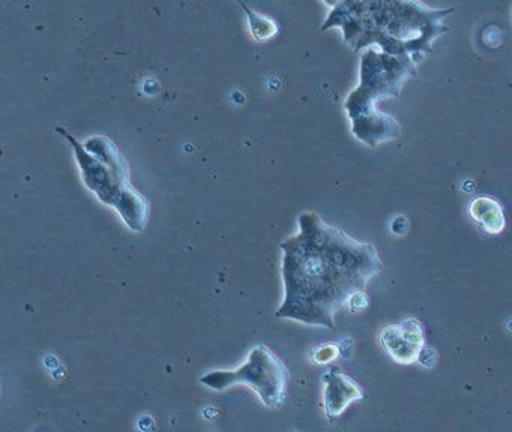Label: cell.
I'll return each mask as SVG.
<instances>
[{
    "instance_id": "6da1fadb",
    "label": "cell",
    "mask_w": 512,
    "mask_h": 432,
    "mask_svg": "<svg viewBox=\"0 0 512 432\" xmlns=\"http://www.w3.org/2000/svg\"><path fill=\"white\" fill-rule=\"evenodd\" d=\"M283 302L275 315L308 326L335 327V314L383 269L376 246L326 224L316 212L280 245Z\"/></svg>"
},
{
    "instance_id": "7a4b0ae2",
    "label": "cell",
    "mask_w": 512,
    "mask_h": 432,
    "mask_svg": "<svg viewBox=\"0 0 512 432\" xmlns=\"http://www.w3.org/2000/svg\"><path fill=\"white\" fill-rule=\"evenodd\" d=\"M329 8L323 30L340 29L353 51L379 48L422 62L437 38L448 32L454 8H431L421 0H323Z\"/></svg>"
},
{
    "instance_id": "3957f363",
    "label": "cell",
    "mask_w": 512,
    "mask_h": 432,
    "mask_svg": "<svg viewBox=\"0 0 512 432\" xmlns=\"http://www.w3.org/2000/svg\"><path fill=\"white\" fill-rule=\"evenodd\" d=\"M418 62L410 56H392L374 47L364 50L359 84L344 101L352 134L365 146L376 147L395 140L401 126L377 108V102L400 95L407 80L415 77Z\"/></svg>"
},
{
    "instance_id": "277c9868",
    "label": "cell",
    "mask_w": 512,
    "mask_h": 432,
    "mask_svg": "<svg viewBox=\"0 0 512 432\" xmlns=\"http://www.w3.org/2000/svg\"><path fill=\"white\" fill-rule=\"evenodd\" d=\"M56 131L64 135L76 155L85 185L101 203L113 207L133 231L145 230L149 218V203L130 182L127 161L110 138H88L80 143L65 128Z\"/></svg>"
},
{
    "instance_id": "5b68a950",
    "label": "cell",
    "mask_w": 512,
    "mask_h": 432,
    "mask_svg": "<svg viewBox=\"0 0 512 432\" xmlns=\"http://www.w3.org/2000/svg\"><path fill=\"white\" fill-rule=\"evenodd\" d=\"M200 381L212 390L244 384L257 393L266 407L278 408L286 401L289 371L277 354L265 345H259L238 368L208 372Z\"/></svg>"
},
{
    "instance_id": "8992f818",
    "label": "cell",
    "mask_w": 512,
    "mask_h": 432,
    "mask_svg": "<svg viewBox=\"0 0 512 432\" xmlns=\"http://www.w3.org/2000/svg\"><path fill=\"white\" fill-rule=\"evenodd\" d=\"M379 339L389 357L401 365L418 362L425 348L424 327L415 317L383 327Z\"/></svg>"
},
{
    "instance_id": "52a82bcc",
    "label": "cell",
    "mask_w": 512,
    "mask_h": 432,
    "mask_svg": "<svg viewBox=\"0 0 512 432\" xmlns=\"http://www.w3.org/2000/svg\"><path fill=\"white\" fill-rule=\"evenodd\" d=\"M365 398L364 390L349 375L332 369L325 375V390H323V402H325L326 416L329 419L341 416L352 402Z\"/></svg>"
},
{
    "instance_id": "ba28073f",
    "label": "cell",
    "mask_w": 512,
    "mask_h": 432,
    "mask_svg": "<svg viewBox=\"0 0 512 432\" xmlns=\"http://www.w3.org/2000/svg\"><path fill=\"white\" fill-rule=\"evenodd\" d=\"M469 215L488 234H500L506 225L502 206L491 197H478L470 201Z\"/></svg>"
},
{
    "instance_id": "9c48e42d",
    "label": "cell",
    "mask_w": 512,
    "mask_h": 432,
    "mask_svg": "<svg viewBox=\"0 0 512 432\" xmlns=\"http://www.w3.org/2000/svg\"><path fill=\"white\" fill-rule=\"evenodd\" d=\"M340 356V348L337 345H325V347H320L319 350L314 353V360L317 363H329L332 360L337 359Z\"/></svg>"
},
{
    "instance_id": "30bf717a",
    "label": "cell",
    "mask_w": 512,
    "mask_h": 432,
    "mask_svg": "<svg viewBox=\"0 0 512 432\" xmlns=\"http://www.w3.org/2000/svg\"><path fill=\"white\" fill-rule=\"evenodd\" d=\"M347 306H349L352 311H362V309L367 308V293H365V291H358V293L353 294L352 299L349 300V305Z\"/></svg>"
}]
</instances>
